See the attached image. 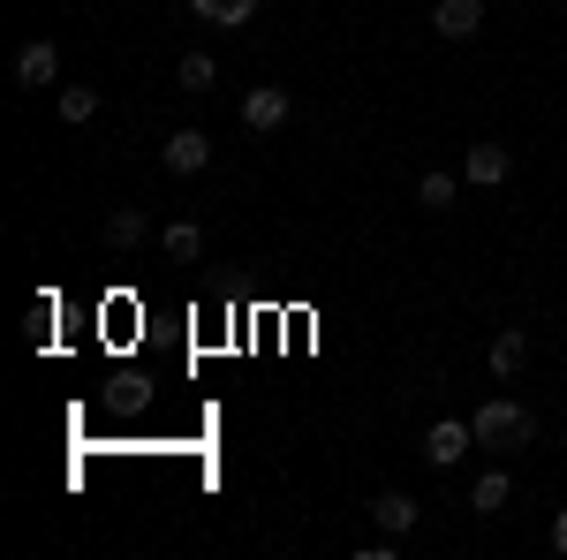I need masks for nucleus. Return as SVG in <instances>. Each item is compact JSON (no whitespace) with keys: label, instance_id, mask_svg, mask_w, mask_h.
Listing matches in <instances>:
<instances>
[{"label":"nucleus","instance_id":"7ed1b4c3","mask_svg":"<svg viewBox=\"0 0 567 560\" xmlns=\"http://www.w3.org/2000/svg\"><path fill=\"white\" fill-rule=\"evenodd\" d=\"M507 174H515L507 144H470V160H462V182H470V190H499Z\"/></svg>","mask_w":567,"mask_h":560},{"label":"nucleus","instance_id":"f03ea898","mask_svg":"<svg viewBox=\"0 0 567 560\" xmlns=\"http://www.w3.org/2000/svg\"><path fill=\"white\" fill-rule=\"evenodd\" d=\"M470 447H477V431L462 425V417H439V425L424 431V462H432V470H454Z\"/></svg>","mask_w":567,"mask_h":560},{"label":"nucleus","instance_id":"9d476101","mask_svg":"<svg viewBox=\"0 0 567 560\" xmlns=\"http://www.w3.org/2000/svg\"><path fill=\"white\" fill-rule=\"evenodd\" d=\"M507 500H515V477L507 470H484L477 485H470V508H477V516H499Z\"/></svg>","mask_w":567,"mask_h":560},{"label":"nucleus","instance_id":"20e7f679","mask_svg":"<svg viewBox=\"0 0 567 560\" xmlns=\"http://www.w3.org/2000/svg\"><path fill=\"white\" fill-rule=\"evenodd\" d=\"M432 31H439V39H454V45L477 39V31H484V0H439V8H432Z\"/></svg>","mask_w":567,"mask_h":560},{"label":"nucleus","instance_id":"dca6fc26","mask_svg":"<svg viewBox=\"0 0 567 560\" xmlns=\"http://www.w3.org/2000/svg\"><path fill=\"white\" fill-rule=\"evenodd\" d=\"M91 114H99V91H91V84L61 91V122H91Z\"/></svg>","mask_w":567,"mask_h":560},{"label":"nucleus","instance_id":"9b49d317","mask_svg":"<svg viewBox=\"0 0 567 560\" xmlns=\"http://www.w3.org/2000/svg\"><path fill=\"white\" fill-rule=\"evenodd\" d=\"M159 243H167V258H175V265L205 258V227H197V220H167V235H159Z\"/></svg>","mask_w":567,"mask_h":560},{"label":"nucleus","instance_id":"2eb2a0df","mask_svg":"<svg viewBox=\"0 0 567 560\" xmlns=\"http://www.w3.org/2000/svg\"><path fill=\"white\" fill-rule=\"evenodd\" d=\"M189 8H197L205 23H227V31H235V23H250V0H189Z\"/></svg>","mask_w":567,"mask_h":560},{"label":"nucleus","instance_id":"f257e3e1","mask_svg":"<svg viewBox=\"0 0 567 560\" xmlns=\"http://www.w3.org/2000/svg\"><path fill=\"white\" fill-rule=\"evenodd\" d=\"M470 431H477V447H529V409L523 401H507V394H492L477 417H470Z\"/></svg>","mask_w":567,"mask_h":560},{"label":"nucleus","instance_id":"4468645a","mask_svg":"<svg viewBox=\"0 0 567 560\" xmlns=\"http://www.w3.org/2000/svg\"><path fill=\"white\" fill-rule=\"evenodd\" d=\"M213 77H219L213 53H182V69H175V84H182V91H213Z\"/></svg>","mask_w":567,"mask_h":560},{"label":"nucleus","instance_id":"1a4fd4ad","mask_svg":"<svg viewBox=\"0 0 567 560\" xmlns=\"http://www.w3.org/2000/svg\"><path fill=\"white\" fill-rule=\"evenodd\" d=\"M454 197H462V174H446V167H432L416 182V205H424V213H454Z\"/></svg>","mask_w":567,"mask_h":560},{"label":"nucleus","instance_id":"f8f14e48","mask_svg":"<svg viewBox=\"0 0 567 560\" xmlns=\"http://www.w3.org/2000/svg\"><path fill=\"white\" fill-rule=\"evenodd\" d=\"M523 364H529V334H523V326H507V334L492 342V371H499V379H515Z\"/></svg>","mask_w":567,"mask_h":560},{"label":"nucleus","instance_id":"39448f33","mask_svg":"<svg viewBox=\"0 0 567 560\" xmlns=\"http://www.w3.org/2000/svg\"><path fill=\"white\" fill-rule=\"evenodd\" d=\"M53 77H61V45H53V39H31V45H23V53H16V84L45 91V84H53Z\"/></svg>","mask_w":567,"mask_h":560},{"label":"nucleus","instance_id":"423d86ee","mask_svg":"<svg viewBox=\"0 0 567 560\" xmlns=\"http://www.w3.org/2000/svg\"><path fill=\"white\" fill-rule=\"evenodd\" d=\"M159 160H167V174H197L205 160H213V136L205 130H175L167 144H159Z\"/></svg>","mask_w":567,"mask_h":560},{"label":"nucleus","instance_id":"0eeeda50","mask_svg":"<svg viewBox=\"0 0 567 560\" xmlns=\"http://www.w3.org/2000/svg\"><path fill=\"white\" fill-rule=\"evenodd\" d=\"M243 122H250V130H280V122H288V91H280V84H258V91H250V99H243Z\"/></svg>","mask_w":567,"mask_h":560},{"label":"nucleus","instance_id":"6e6552de","mask_svg":"<svg viewBox=\"0 0 567 560\" xmlns=\"http://www.w3.org/2000/svg\"><path fill=\"white\" fill-rule=\"evenodd\" d=\"M416 516H424V508H416L409 492H379V500H371V522H379L386 538H409V530H416Z\"/></svg>","mask_w":567,"mask_h":560},{"label":"nucleus","instance_id":"ddd939ff","mask_svg":"<svg viewBox=\"0 0 567 560\" xmlns=\"http://www.w3.org/2000/svg\"><path fill=\"white\" fill-rule=\"evenodd\" d=\"M106 243H114V251H136V243H144V213H136V205H122V213L106 220Z\"/></svg>","mask_w":567,"mask_h":560},{"label":"nucleus","instance_id":"f3484780","mask_svg":"<svg viewBox=\"0 0 567 560\" xmlns=\"http://www.w3.org/2000/svg\"><path fill=\"white\" fill-rule=\"evenodd\" d=\"M553 546H560V553H567V508H560V516H553Z\"/></svg>","mask_w":567,"mask_h":560}]
</instances>
